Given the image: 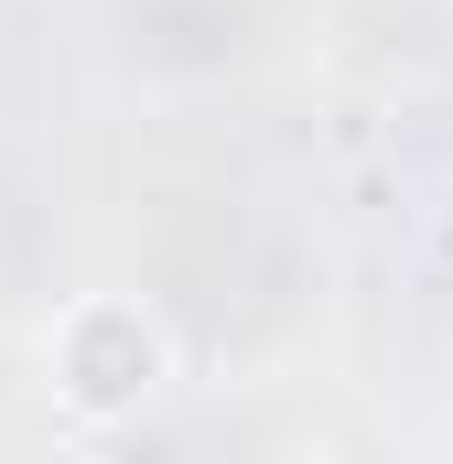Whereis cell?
<instances>
[{
    "instance_id": "6da1fadb",
    "label": "cell",
    "mask_w": 453,
    "mask_h": 464,
    "mask_svg": "<svg viewBox=\"0 0 453 464\" xmlns=\"http://www.w3.org/2000/svg\"><path fill=\"white\" fill-rule=\"evenodd\" d=\"M173 367H184V346H173V324L140 292H76L43 324V400L76 432H130L173 389Z\"/></svg>"
}]
</instances>
